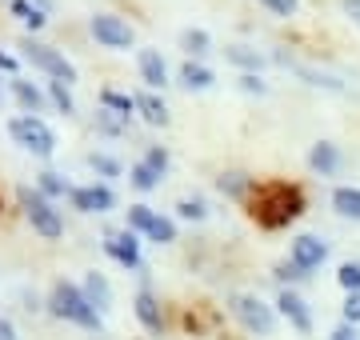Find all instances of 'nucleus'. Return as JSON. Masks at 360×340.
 <instances>
[{"mask_svg":"<svg viewBox=\"0 0 360 340\" xmlns=\"http://www.w3.org/2000/svg\"><path fill=\"white\" fill-rule=\"evenodd\" d=\"M300 212H304V197H300L296 184L272 181V184H264V188H257V197H252V216H257L264 228H281V224L296 221Z\"/></svg>","mask_w":360,"mask_h":340,"instance_id":"f257e3e1","label":"nucleus"},{"mask_svg":"<svg viewBox=\"0 0 360 340\" xmlns=\"http://www.w3.org/2000/svg\"><path fill=\"white\" fill-rule=\"evenodd\" d=\"M49 313L60 316V320H72L80 328H101V313L89 304L84 288H77L72 280H56L49 296Z\"/></svg>","mask_w":360,"mask_h":340,"instance_id":"f03ea898","label":"nucleus"},{"mask_svg":"<svg viewBox=\"0 0 360 340\" xmlns=\"http://www.w3.org/2000/svg\"><path fill=\"white\" fill-rule=\"evenodd\" d=\"M16 200H20V209H25L28 224H32L44 240H60V236H65V221H60V212L52 209V200L44 197L40 188L20 184V188H16Z\"/></svg>","mask_w":360,"mask_h":340,"instance_id":"7ed1b4c3","label":"nucleus"},{"mask_svg":"<svg viewBox=\"0 0 360 340\" xmlns=\"http://www.w3.org/2000/svg\"><path fill=\"white\" fill-rule=\"evenodd\" d=\"M8 136H13L20 148H28L32 157H44V160H49L52 152H56V136H52V129H49L40 117H28V112H25V117H13V120H8Z\"/></svg>","mask_w":360,"mask_h":340,"instance_id":"20e7f679","label":"nucleus"},{"mask_svg":"<svg viewBox=\"0 0 360 340\" xmlns=\"http://www.w3.org/2000/svg\"><path fill=\"white\" fill-rule=\"evenodd\" d=\"M229 308L248 332H257V336H272V332H276V308L264 304L260 296H252V292H236L229 301Z\"/></svg>","mask_w":360,"mask_h":340,"instance_id":"39448f33","label":"nucleus"},{"mask_svg":"<svg viewBox=\"0 0 360 340\" xmlns=\"http://www.w3.org/2000/svg\"><path fill=\"white\" fill-rule=\"evenodd\" d=\"M20 48H25V60H32V68H40L44 77L60 80V84H72V80H77V68L68 65L65 53H56L52 44H40V40H25Z\"/></svg>","mask_w":360,"mask_h":340,"instance_id":"423d86ee","label":"nucleus"},{"mask_svg":"<svg viewBox=\"0 0 360 340\" xmlns=\"http://www.w3.org/2000/svg\"><path fill=\"white\" fill-rule=\"evenodd\" d=\"M89 32L92 37H96V44H104V48H116V53H120V48H132V28L124 25V20H120V16H112V13H96L89 20Z\"/></svg>","mask_w":360,"mask_h":340,"instance_id":"0eeeda50","label":"nucleus"},{"mask_svg":"<svg viewBox=\"0 0 360 340\" xmlns=\"http://www.w3.org/2000/svg\"><path fill=\"white\" fill-rule=\"evenodd\" d=\"M324 256H328V244H324L321 236L304 233V236H296V240H292V256H288V261L309 276L312 268H321V264H324Z\"/></svg>","mask_w":360,"mask_h":340,"instance_id":"6e6552de","label":"nucleus"},{"mask_svg":"<svg viewBox=\"0 0 360 340\" xmlns=\"http://www.w3.org/2000/svg\"><path fill=\"white\" fill-rule=\"evenodd\" d=\"M104 252H108L116 264L136 268V264H141V236L132 233V228H124V233H108L104 236Z\"/></svg>","mask_w":360,"mask_h":340,"instance_id":"1a4fd4ad","label":"nucleus"},{"mask_svg":"<svg viewBox=\"0 0 360 340\" xmlns=\"http://www.w3.org/2000/svg\"><path fill=\"white\" fill-rule=\"evenodd\" d=\"M276 313L288 320V325L300 332V336H309L312 332V313H309V304H304V296H296L292 288H281V296H276Z\"/></svg>","mask_w":360,"mask_h":340,"instance_id":"9d476101","label":"nucleus"},{"mask_svg":"<svg viewBox=\"0 0 360 340\" xmlns=\"http://www.w3.org/2000/svg\"><path fill=\"white\" fill-rule=\"evenodd\" d=\"M68 200H72V209H80V212H108L116 204L108 184H77Z\"/></svg>","mask_w":360,"mask_h":340,"instance_id":"9b49d317","label":"nucleus"},{"mask_svg":"<svg viewBox=\"0 0 360 340\" xmlns=\"http://www.w3.org/2000/svg\"><path fill=\"white\" fill-rule=\"evenodd\" d=\"M136 68H141V80L148 84V89H165V84H168L165 56L156 53V48H141V56H136Z\"/></svg>","mask_w":360,"mask_h":340,"instance_id":"f8f14e48","label":"nucleus"},{"mask_svg":"<svg viewBox=\"0 0 360 340\" xmlns=\"http://www.w3.org/2000/svg\"><path fill=\"white\" fill-rule=\"evenodd\" d=\"M309 169L321 172V176H336L340 172V148L333 140H316L309 152Z\"/></svg>","mask_w":360,"mask_h":340,"instance_id":"ddd939ff","label":"nucleus"},{"mask_svg":"<svg viewBox=\"0 0 360 340\" xmlns=\"http://www.w3.org/2000/svg\"><path fill=\"white\" fill-rule=\"evenodd\" d=\"M132 308H136V320H141L148 332H160L165 328V316H160V304H156V296L148 292V288H141L136 292V301H132Z\"/></svg>","mask_w":360,"mask_h":340,"instance_id":"4468645a","label":"nucleus"},{"mask_svg":"<svg viewBox=\"0 0 360 340\" xmlns=\"http://www.w3.org/2000/svg\"><path fill=\"white\" fill-rule=\"evenodd\" d=\"M136 112H141L148 124H156V129L168 124V108H165V100H160L156 92H136Z\"/></svg>","mask_w":360,"mask_h":340,"instance_id":"2eb2a0df","label":"nucleus"},{"mask_svg":"<svg viewBox=\"0 0 360 340\" xmlns=\"http://www.w3.org/2000/svg\"><path fill=\"white\" fill-rule=\"evenodd\" d=\"M180 84H184V89L205 92V89H212V84H217V77H212V68L196 65V60H184V65H180Z\"/></svg>","mask_w":360,"mask_h":340,"instance_id":"dca6fc26","label":"nucleus"},{"mask_svg":"<svg viewBox=\"0 0 360 340\" xmlns=\"http://www.w3.org/2000/svg\"><path fill=\"white\" fill-rule=\"evenodd\" d=\"M84 296H89V304L96 308V313H104V308L112 304V288H108V280H104L101 273H89V280H84Z\"/></svg>","mask_w":360,"mask_h":340,"instance_id":"f3484780","label":"nucleus"},{"mask_svg":"<svg viewBox=\"0 0 360 340\" xmlns=\"http://www.w3.org/2000/svg\"><path fill=\"white\" fill-rule=\"evenodd\" d=\"M333 209L348 221H360V188H348V184L333 188Z\"/></svg>","mask_w":360,"mask_h":340,"instance_id":"a211bd4d","label":"nucleus"},{"mask_svg":"<svg viewBox=\"0 0 360 340\" xmlns=\"http://www.w3.org/2000/svg\"><path fill=\"white\" fill-rule=\"evenodd\" d=\"M101 105L108 108V112H116L120 120H129L132 112H136V96H129V92H116V89H104L101 92Z\"/></svg>","mask_w":360,"mask_h":340,"instance_id":"6ab92c4d","label":"nucleus"},{"mask_svg":"<svg viewBox=\"0 0 360 340\" xmlns=\"http://www.w3.org/2000/svg\"><path fill=\"white\" fill-rule=\"evenodd\" d=\"M13 92H16V100H20V108H25L28 117H37L40 108H44V92H40L37 84H28V80H13Z\"/></svg>","mask_w":360,"mask_h":340,"instance_id":"aec40b11","label":"nucleus"},{"mask_svg":"<svg viewBox=\"0 0 360 340\" xmlns=\"http://www.w3.org/2000/svg\"><path fill=\"white\" fill-rule=\"evenodd\" d=\"M8 13H13L16 20H25L32 32H37V28H44V13H40L32 0H8Z\"/></svg>","mask_w":360,"mask_h":340,"instance_id":"412c9836","label":"nucleus"},{"mask_svg":"<svg viewBox=\"0 0 360 340\" xmlns=\"http://www.w3.org/2000/svg\"><path fill=\"white\" fill-rule=\"evenodd\" d=\"M224 56H229L232 65L248 68V72H257V68L264 65V56H260L257 48H248V44H229V48H224Z\"/></svg>","mask_w":360,"mask_h":340,"instance_id":"4be33fe9","label":"nucleus"},{"mask_svg":"<svg viewBox=\"0 0 360 340\" xmlns=\"http://www.w3.org/2000/svg\"><path fill=\"white\" fill-rule=\"evenodd\" d=\"M37 188H40L49 200H52V197H72V184H68L65 176H56V172H40Z\"/></svg>","mask_w":360,"mask_h":340,"instance_id":"5701e85b","label":"nucleus"},{"mask_svg":"<svg viewBox=\"0 0 360 340\" xmlns=\"http://www.w3.org/2000/svg\"><path fill=\"white\" fill-rule=\"evenodd\" d=\"M129 181H132V188H141V192H153L156 184H160V172H153L144 160H136L132 164V172H129Z\"/></svg>","mask_w":360,"mask_h":340,"instance_id":"b1692460","label":"nucleus"},{"mask_svg":"<svg viewBox=\"0 0 360 340\" xmlns=\"http://www.w3.org/2000/svg\"><path fill=\"white\" fill-rule=\"evenodd\" d=\"M180 44H184V53L205 56L212 40H208V32H205V28H184V32H180Z\"/></svg>","mask_w":360,"mask_h":340,"instance_id":"393cba45","label":"nucleus"},{"mask_svg":"<svg viewBox=\"0 0 360 340\" xmlns=\"http://www.w3.org/2000/svg\"><path fill=\"white\" fill-rule=\"evenodd\" d=\"M148 240H156V244H172V240H176V224L168 221V216H160V212H156V221H153V228H148Z\"/></svg>","mask_w":360,"mask_h":340,"instance_id":"a878e982","label":"nucleus"},{"mask_svg":"<svg viewBox=\"0 0 360 340\" xmlns=\"http://www.w3.org/2000/svg\"><path fill=\"white\" fill-rule=\"evenodd\" d=\"M156 221V212L148 209V204H129V228L132 233H148Z\"/></svg>","mask_w":360,"mask_h":340,"instance_id":"bb28decb","label":"nucleus"},{"mask_svg":"<svg viewBox=\"0 0 360 340\" xmlns=\"http://www.w3.org/2000/svg\"><path fill=\"white\" fill-rule=\"evenodd\" d=\"M336 280H340L345 292H360V261H345L336 268Z\"/></svg>","mask_w":360,"mask_h":340,"instance_id":"cd10ccee","label":"nucleus"},{"mask_svg":"<svg viewBox=\"0 0 360 340\" xmlns=\"http://www.w3.org/2000/svg\"><path fill=\"white\" fill-rule=\"evenodd\" d=\"M49 96H52V105L60 108V112H77V105H72V92H68V84H60V80H49Z\"/></svg>","mask_w":360,"mask_h":340,"instance_id":"c85d7f7f","label":"nucleus"},{"mask_svg":"<svg viewBox=\"0 0 360 340\" xmlns=\"http://www.w3.org/2000/svg\"><path fill=\"white\" fill-rule=\"evenodd\" d=\"M176 216H180V221H205V216H208V209H205V200L184 197V200L176 204Z\"/></svg>","mask_w":360,"mask_h":340,"instance_id":"c756f323","label":"nucleus"},{"mask_svg":"<svg viewBox=\"0 0 360 340\" xmlns=\"http://www.w3.org/2000/svg\"><path fill=\"white\" fill-rule=\"evenodd\" d=\"M220 192H229V197H245L248 192V176L245 172H224V176H220Z\"/></svg>","mask_w":360,"mask_h":340,"instance_id":"7c9ffc66","label":"nucleus"},{"mask_svg":"<svg viewBox=\"0 0 360 340\" xmlns=\"http://www.w3.org/2000/svg\"><path fill=\"white\" fill-rule=\"evenodd\" d=\"M89 164L96 172H101V176H120V160L116 157H104V152H92L89 157Z\"/></svg>","mask_w":360,"mask_h":340,"instance_id":"2f4dec72","label":"nucleus"},{"mask_svg":"<svg viewBox=\"0 0 360 340\" xmlns=\"http://www.w3.org/2000/svg\"><path fill=\"white\" fill-rule=\"evenodd\" d=\"M144 164H148L153 172H160V176H165V172H168V152L160 148V144H153V148L144 152Z\"/></svg>","mask_w":360,"mask_h":340,"instance_id":"473e14b6","label":"nucleus"},{"mask_svg":"<svg viewBox=\"0 0 360 340\" xmlns=\"http://www.w3.org/2000/svg\"><path fill=\"white\" fill-rule=\"evenodd\" d=\"M260 4H264L272 16H296V8H300V0H260Z\"/></svg>","mask_w":360,"mask_h":340,"instance_id":"72a5a7b5","label":"nucleus"},{"mask_svg":"<svg viewBox=\"0 0 360 340\" xmlns=\"http://www.w3.org/2000/svg\"><path fill=\"white\" fill-rule=\"evenodd\" d=\"M96 129H101V132H108V136H116V132H120V120H116V112L101 108V112H96Z\"/></svg>","mask_w":360,"mask_h":340,"instance_id":"f704fd0d","label":"nucleus"},{"mask_svg":"<svg viewBox=\"0 0 360 340\" xmlns=\"http://www.w3.org/2000/svg\"><path fill=\"white\" fill-rule=\"evenodd\" d=\"M345 325H360V292H348V301H345Z\"/></svg>","mask_w":360,"mask_h":340,"instance_id":"c9c22d12","label":"nucleus"},{"mask_svg":"<svg viewBox=\"0 0 360 340\" xmlns=\"http://www.w3.org/2000/svg\"><path fill=\"white\" fill-rule=\"evenodd\" d=\"M240 89H245V92H257V96H264V80H260L257 72H245V77H240Z\"/></svg>","mask_w":360,"mask_h":340,"instance_id":"e433bc0d","label":"nucleus"},{"mask_svg":"<svg viewBox=\"0 0 360 340\" xmlns=\"http://www.w3.org/2000/svg\"><path fill=\"white\" fill-rule=\"evenodd\" d=\"M328 340H360V332H356V325H336Z\"/></svg>","mask_w":360,"mask_h":340,"instance_id":"4c0bfd02","label":"nucleus"},{"mask_svg":"<svg viewBox=\"0 0 360 340\" xmlns=\"http://www.w3.org/2000/svg\"><path fill=\"white\" fill-rule=\"evenodd\" d=\"M300 276H304V273H300L292 261H288V264H276V280H300Z\"/></svg>","mask_w":360,"mask_h":340,"instance_id":"58836bf2","label":"nucleus"},{"mask_svg":"<svg viewBox=\"0 0 360 340\" xmlns=\"http://www.w3.org/2000/svg\"><path fill=\"white\" fill-rule=\"evenodd\" d=\"M0 340H20L16 328H13V320H4V316H0Z\"/></svg>","mask_w":360,"mask_h":340,"instance_id":"ea45409f","label":"nucleus"},{"mask_svg":"<svg viewBox=\"0 0 360 340\" xmlns=\"http://www.w3.org/2000/svg\"><path fill=\"white\" fill-rule=\"evenodd\" d=\"M0 68H4V72H16V56L4 53V48H0Z\"/></svg>","mask_w":360,"mask_h":340,"instance_id":"a19ab883","label":"nucleus"},{"mask_svg":"<svg viewBox=\"0 0 360 340\" xmlns=\"http://www.w3.org/2000/svg\"><path fill=\"white\" fill-rule=\"evenodd\" d=\"M345 13L356 20V28H360V0H345Z\"/></svg>","mask_w":360,"mask_h":340,"instance_id":"79ce46f5","label":"nucleus"}]
</instances>
